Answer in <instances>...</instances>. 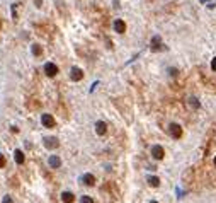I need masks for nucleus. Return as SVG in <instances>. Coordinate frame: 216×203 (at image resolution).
Here are the masks:
<instances>
[{"mask_svg":"<svg viewBox=\"0 0 216 203\" xmlns=\"http://www.w3.org/2000/svg\"><path fill=\"white\" fill-rule=\"evenodd\" d=\"M44 147L46 149H58L60 147V142H58L56 137H48V138H44Z\"/></svg>","mask_w":216,"mask_h":203,"instance_id":"1","label":"nucleus"},{"mask_svg":"<svg viewBox=\"0 0 216 203\" xmlns=\"http://www.w3.org/2000/svg\"><path fill=\"white\" fill-rule=\"evenodd\" d=\"M44 72H46L48 77H55V75L58 74V67L55 63H51V61H48V63L44 65Z\"/></svg>","mask_w":216,"mask_h":203,"instance_id":"2","label":"nucleus"},{"mask_svg":"<svg viewBox=\"0 0 216 203\" xmlns=\"http://www.w3.org/2000/svg\"><path fill=\"white\" fill-rule=\"evenodd\" d=\"M70 79L75 80V82H78V80H82V79H83V72L78 68V67H73V68L70 70Z\"/></svg>","mask_w":216,"mask_h":203,"instance_id":"3","label":"nucleus"},{"mask_svg":"<svg viewBox=\"0 0 216 203\" xmlns=\"http://www.w3.org/2000/svg\"><path fill=\"white\" fill-rule=\"evenodd\" d=\"M41 123H43V126H46V128H53V126H55V118H53L51 114H46V113H44L43 116H41Z\"/></svg>","mask_w":216,"mask_h":203,"instance_id":"4","label":"nucleus"},{"mask_svg":"<svg viewBox=\"0 0 216 203\" xmlns=\"http://www.w3.org/2000/svg\"><path fill=\"white\" fill-rule=\"evenodd\" d=\"M150 48H151V51H158V50H162V38L160 36H153L151 38V44H150Z\"/></svg>","mask_w":216,"mask_h":203,"instance_id":"5","label":"nucleus"},{"mask_svg":"<svg viewBox=\"0 0 216 203\" xmlns=\"http://www.w3.org/2000/svg\"><path fill=\"white\" fill-rule=\"evenodd\" d=\"M170 130V135H172L174 138H181V135H182V128L177 125V123H172V125L169 126Z\"/></svg>","mask_w":216,"mask_h":203,"instance_id":"6","label":"nucleus"},{"mask_svg":"<svg viewBox=\"0 0 216 203\" xmlns=\"http://www.w3.org/2000/svg\"><path fill=\"white\" fill-rule=\"evenodd\" d=\"M164 154H165V152H164V149H162V147H160V145H153V147H151V156H153V157H155V159H164Z\"/></svg>","mask_w":216,"mask_h":203,"instance_id":"7","label":"nucleus"},{"mask_svg":"<svg viewBox=\"0 0 216 203\" xmlns=\"http://www.w3.org/2000/svg\"><path fill=\"white\" fill-rule=\"evenodd\" d=\"M114 31H116V33H119V34H123V33L126 31L124 21H121V19H116V21H114Z\"/></svg>","mask_w":216,"mask_h":203,"instance_id":"8","label":"nucleus"},{"mask_svg":"<svg viewBox=\"0 0 216 203\" xmlns=\"http://www.w3.org/2000/svg\"><path fill=\"white\" fill-rule=\"evenodd\" d=\"M106 131H107V125H106L104 121H97V123H95V133H97V135H104Z\"/></svg>","mask_w":216,"mask_h":203,"instance_id":"9","label":"nucleus"},{"mask_svg":"<svg viewBox=\"0 0 216 203\" xmlns=\"http://www.w3.org/2000/svg\"><path fill=\"white\" fill-rule=\"evenodd\" d=\"M48 162H49V167H53V169H58L61 166V159L58 156H51Z\"/></svg>","mask_w":216,"mask_h":203,"instance_id":"10","label":"nucleus"},{"mask_svg":"<svg viewBox=\"0 0 216 203\" xmlns=\"http://www.w3.org/2000/svg\"><path fill=\"white\" fill-rule=\"evenodd\" d=\"M61 200H63V203H73L75 196H73V193H70V191H63V193H61Z\"/></svg>","mask_w":216,"mask_h":203,"instance_id":"11","label":"nucleus"},{"mask_svg":"<svg viewBox=\"0 0 216 203\" xmlns=\"http://www.w3.org/2000/svg\"><path fill=\"white\" fill-rule=\"evenodd\" d=\"M82 183L87 186H94L95 184V177L92 176V174H83L82 176Z\"/></svg>","mask_w":216,"mask_h":203,"instance_id":"12","label":"nucleus"},{"mask_svg":"<svg viewBox=\"0 0 216 203\" xmlns=\"http://www.w3.org/2000/svg\"><path fill=\"white\" fill-rule=\"evenodd\" d=\"M14 159H15L17 164H22V162H24V154H22V150H15V152H14Z\"/></svg>","mask_w":216,"mask_h":203,"instance_id":"13","label":"nucleus"},{"mask_svg":"<svg viewBox=\"0 0 216 203\" xmlns=\"http://www.w3.org/2000/svg\"><path fill=\"white\" fill-rule=\"evenodd\" d=\"M148 184L153 186V188H157V186L160 184V179L157 176H150V177H148Z\"/></svg>","mask_w":216,"mask_h":203,"instance_id":"14","label":"nucleus"},{"mask_svg":"<svg viewBox=\"0 0 216 203\" xmlns=\"http://www.w3.org/2000/svg\"><path fill=\"white\" fill-rule=\"evenodd\" d=\"M32 53H34V55H41V53H43V50H41V46H39V44H32Z\"/></svg>","mask_w":216,"mask_h":203,"instance_id":"15","label":"nucleus"},{"mask_svg":"<svg viewBox=\"0 0 216 203\" xmlns=\"http://www.w3.org/2000/svg\"><path fill=\"white\" fill-rule=\"evenodd\" d=\"M189 104L192 106V108H196V109L199 108V103H197V99H196V97H191V99H189Z\"/></svg>","mask_w":216,"mask_h":203,"instance_id":"16","label":"nucleus"},{"mask_svg":"<svg viewBox=\"0 0 216 203\" xmlns=\"http://www.w3.org/2000/svg\"><path fill=\"white\" fill-rule=\"evenodd\" d=\"M80 203H94V200H92L90 196H82V198H80Z\"/></svg>","mask_w":216,"mask_h":203,"instance_id":"17","label":"nucleus"},{"mask_svg":"<svg viewBox=\"0 0 216 203\" xmlns=\"http://www.w3.org/2000/svg\"><path fill=\"white\" fill-rule=\"evenodd\" d=\"M5 162H7V160H5V156L0 154V167H5Z\"/></svg>","mask_w":216,"mask_h":203,"instance_id":"18","label":"nucleus"},{"mask_svg":"<svg viewBox=\"0 0 216 203\" xmlns=\"http://www.w3.org/2000/svg\"><path fill=\"white\" fill-rule=\"evenodd\" d=\"M2 203H14V201H12V198H10L9 194H7V196H4V200H2Z\"/></svg>","mask_w":216,"mask_h":203,"instance_id":"19","label":"nucleus"},{"mask_svg":"<svg viewBox=\"0 0 216 203\" xmlns=\"http://www.w3.org/2000/svg\"><path fill=\"white\" fill-rule=\"evenodd\" d=\"M211 68H213V70H214V72H216V56H214V58H213V60H211Z\"/></svg>","mask_w":216,"mask_h":203,"instance_id":"20","label":"nucleus"},{"mask_svg":"<svg viewBox=\"0 0 216 203\" xmlns=\"http://www.w3.org/2000/svg\"><path fill=\"white\" fill-rule=\"evenodd\" d=\"M169 72H170V75H174V77H175V75H177V70H175V68H170Z\"/></svg>","mask_w":216,"mask_h":203,"instance_id":"21","label":"nucleus"},{"mask_svg":"<svg viewBox=\"0 0 216 203\" xmlns=\"http://www.w3.org/2000/svg\"><path fill=\"white\" fill-rule=\"evenodd\" d=\"M36 2V5H38V7H41V0H34Z\"/></svg>","mask_w":216,"mask_h":203,"instance_id":"22","label":"nucleus"},{"mask_svg":"<svg viewBox=\"0 0 216 203\" xmlns=\"http://www.w3.org/2000/svg\"><path fill=\"white\" fill-rule=\"evenodd\" d=\"M201 2H203V4H206V2H209V0H201Z\"/></svg>","mask_w":216,"mask_h":203,"instance_id":"23","label":"nucleus"},{"mask_svg":"<svg viewBox=\"0 0 216 203\" xmlns=\"http://www.w3.org/2000/svg\"><path fill=\"white\" fill-rule=\"evenodd\" d=\"M150 203H158V201H150Z\"/></svg>","mask_w":216,"mask_h":203,"instance_id":"24","label":"nucleus"},{"mask_svg":"<svg viewBox=\"0 0 216 203\" xmlns=\"http://www.w3.org/2000/svg\"><path fill=\"white\" fill-rule=\"evenodd\" d=\"M214 166H216V157H214Z\"/></svg>","mask_w":216,"mask_h":203,"instance_id":"25","label":"nucleus"}]
</instances>
